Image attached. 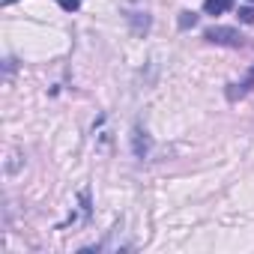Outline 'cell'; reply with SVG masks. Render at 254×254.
Listing matches in <instances>:
<instances>
[{"mask_svg": "<svg viewBox=\"0 0 254 254\" xmlns=\"http://www.w3.org/2000/svg\"><path fill=\"white\" fill-rule=\"evenodd\" d=\"M206 39H209V42H221V45H239V33H236V30H227V27H212V30H206Z\"/></svg>", "mask_w": 254, "mask_h": 254, "instance_id": "1", "label": "cell"}, {"mask_svg": "<svg viewBox=\"0 0 254 254\" xmlns=\"http://www.w3.org/2000/svg\"><path fill=\"white\" fill-rule=\"evenodd\" d=\"M186 24H194V15H191V12H183V27H186Z\"/></svg>", "mask_w": 254, "mask_h": 254, "instance_id": "5", "label": "cell"}, {"mask_svg": "<svg viewBox=\"0 0 254 254\" xmlns=\"http://www.w3.org/2000/svg\"><path fill=\"white\" fill-rule=\"evenodd\" d=\"M233 6V0H206L203 3V9L209 12V15H221V12H227Z\"/></svg>", "mask_w": 254, "mask_h": 254, "instance_id": "2", "label": "cell"}, {"mask_svg": "<svg viewBox=\"0 0 254 254\" xmlns=\"http://www.w3.org/2000/svg\"><path fill=\"white\" fill-rule=\"evenodd\" d=\"M60 6H63V9H69V12H75V9L81 6V0H60Z\"/></svg>", "mask_w": 254, "mask_h": 254, "instance_id": "3", "label": "cell"}, {"mask_svg": "<svg viewBox=\"0 0 254 254\" xmlns=\"http://www.w3.org/2000/svg\"><path fill=\"white\" fill-rule=\"evenodd\" d=\"M239 15H242V21H248V24H254V9H242Z\"/></svg>", "mask_w": 254, "mask_h": 254, "instance_id": "4", "label": "cell"}]
</instances>
